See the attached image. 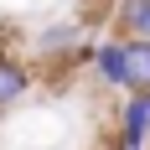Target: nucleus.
Masks as SVG:
<instances>
[{
  "instance_id": "nucleus-1",
  "label": "nucleus",
  "mask_w": 150,
  "mask_h": 150,
  "mask_svg": "<svg viewBox=\"0 0 150 150\" xmlns=\"http://www.w3.org/2000/svg\"><path fill=\"white\" fill-rule=\"evenodd\" d=\"M31 52H36V62H73V67L88 62L93 67V47L83 42V26H78V21H52V26H42L36 42H31Z\"/></svg>"
},
{
  "instance_id": "nucleus-2",
  "label": "nucleus",
  "mask_w": 150,
  "mask_h": 150,
  "mask_svg": "<svg viewBox=\"0 0 150 150\" xmlns=\"http://www.w3.org/2000/svg\"><path fill=\"white\" fill-rule=\"evenodd\" d=\"M150 145V93H129L114 119V150H145Z\"/></svg>"
},
{
  "instance_id": "nucleus-3",
  "label": "nucleus",
  "mask_w": 150,
  "mask_h": 150,
  "mask_svg": "<svg viewBox=\"0 0 150 150\" xmlns=\"http://www.w3.org/2000/svg\"><path fill=\"white\" fill-rule=\"evenodd\" d=\"M26 93H31V67L21 57H11V52H0V114L16 109Z\"/></svg>"
},
{
  "instance_id": "nucleus-4",
  "label": "nucleus",
  "mask_w": 150,
  "mask_h": 150,
  "mask_svg": "<svg viewBox=\"0 0 150 150\" xmlns=\"http://www.w3.org/2000/svg\"><path fill=\"white\" fill-rule=\"evenodd\" d=\"M124 93H150V42L124 36Z\"/></svg>"
},
{
  "instance_id": "nucleus-5",
  "label": "nucleus",
  "mask_w": 150,
  "mask_h": 150,
  "mask_svg": "<svg viewBox=\"0 0 150 150\" xmlns=\"http://www.w3.org/2000/svg\"><path fill=\"white\" fill-rule=\"evenodd\" d=\"M93 73L104 88H124V36H109L93 47Z\"/></svg>"
},
{
  "instance_id": "nucleus-6",
  "label": "nucleus",
  "mask_w": 150,
  "mask_h": 150,
  "mask_svg": "<svg viewBox=\"0 0 150 150\" xmlns=\"http://www.w3.org/2000/svg\"><path fill=\"white\" fill-rule=\"evenodd\" d=\"M145 16H150V0H114V26H119V36H135L145 26Z\"/></svg>"
},
{
  "instance_id": "nucleus-7",
  "label": "nucleus",
  "mask_w": 150,
  "mask_h": 150,
  "mask_svg": "<svg viewBox=\"0 0 150 150\" xmlns=\"http://www.w3.org/2000/svg\"><path fill=\"white\" fill-rule=\"evenodd\" d=\"M135 36H140V42H150V16H145V26H140V31H135Z\"/></svg>"
}]
</instances>
